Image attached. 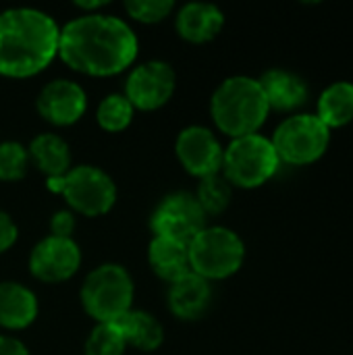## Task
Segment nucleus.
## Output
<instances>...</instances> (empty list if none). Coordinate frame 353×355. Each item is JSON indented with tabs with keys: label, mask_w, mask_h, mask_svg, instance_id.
I'll use <instances>...</instances> for the list:
<instances>
[{
	"label": "nucleus",
	"mask_w": 353,
	"mask_h": 355,
	"mask_svg": "<svg viewBox=\"0 0 353 355\" xmlns=\"http://www.w3.org/2000/svg\"><path fill=\"white\" fill-rule=\"evenodd\" d=\"M106 2H102V0H96V2H75V6H79V8H83L85 12L87 10H96V8H102Z\"/></svg>",
	"instance_id": "obj_30"
},
{
	"label": "nucleus",
	"mask_w": 353,
	"mask_h": 355,
	"mask_svg": "<svg viewBox=\"0 0 353 355\" xmlns=\"http://www.w3.org/2000/svg\"><path fill=\"white\" fill-rule=\"evenodd\" d=\"M223 25V10L208 2H187L179 8L175 19L177 33L191 44H206L214 40L221 33Z\"/></svg>",
	"instance_id": "obj_15"
},
{
	"label": "nucleus",
	"mask_w": 353,
	"mask_h": 355,
	"mask_svg": "<svg viewBox=\"0 0 353 355\" xmlns=\"http://www.w3.org/2000/svg\"><path fill=\"white\" fill-rule=\"evenodd\" d=\"M27 154L29 162H33L48 179L62 177L71 171V148L56 133H42L31 139Z\"/></svg>",
	"instance_id": "obj_19"
},
{
	"label": "nucleus",
	"mask_w": 353,
	"mask_h": 355,
	"mask_svg": "<svg viewBox=\"0 0 353 355\" xmlns=\"http://www.w3.org/2000/svg\"><path fill=\"white\" fill-rule=\"evenodd\" d=\"M177 85L173 67L164 60H148L137 64L125 83V98L137 110H156L164 106Z\"/></svg>",
	"instance_id": "obj_10"
},
{
	"label": "nucleus",
	"mask_w": 353,
	"mask_h": 355,
	"mask_svg": "<svg viewBox=\"0 0 353 355\" xmlns=\"http://www.w3.org/2000/svg\"><path fill=\"white\" fill-rule=\"evenodd\" d=\"M117 327L121 329L125 343L139 352H156L164 341L162 324L144 310L131 308L123 318L117 320Z\"/></svg>",
	"instance_id": "obj_20"
},
{
	"label": "nucleus",
	"mask_w": 353,
	"mask_h": 355,
	"mask_svg": "<svg viewBox=\"0 0 353 355\" xmlns=\"http://www.w3.org/2000/svg\"><path fill=\"white\" fill-rule=\"evenodd\" d=\"M46 187L52 193H60L71 212L85 216H102L110 212L117 202L114 181L102 168L92 164L73 166L67 175L48 179Z\"/></svg>",
	"instance_id": "obj_5"
},
{
	"label": "nucleus",
	"mask_w": 353,
	"mask_h": 355,
	"mask_svg": "<svg viewBox=\"0 0 353 355\" xmlns=\"http://www.w3.org/2000/svg\"><path fill=\"white\" fill-rule=\"evenodd\" d=\"M212 302L210 281L202 279L196 272H187L185 277L171 283L169 289V308L179 320H198L202 318Z\"/></svg>",
	"instance_id": "obj_14"
},
{
	"label": "nucleus",
	"mask_w": 353,
	"mask_h": 355,
	"mask_svg": "<svg viewBox=\"0 0 353 355\" xmlns=\"http://www.w3.org/2000/svg\"><path fill=\"white\" fill-rule=\"evenodd\" d=\"M29 166V154L19 141L0 144V181H19Z\"/></svg>",
	"instance_id": "obj_25"
},
{
	"label": "nucleus",
	"mask_w": 353,
	"mask_h": 355,
	"mask_svg": "<svg viewBox=\"0 0 353 355\" xmlns=\"http://www.w3.org/2000/svg\"><path fill=\"white\" fill-rule=\"evenodd\" d=\"M148 262H150V268L166 283H175L177 279L191 272L187 243L175 241L169 237L154 235V239L148 245Z\"/></svg>",
	"instance_id": "obj_18"
},
{
	"label": "nucleus",
	"mask_w": 353,
	"mask_h": 355,
	"mask_svg": "<svg viewBox=\"0 0 353 355\" xmlns=\"http://www.w3.org/2000/svg\"><path fill=\"white\" fill-rule=\"evenodd\" d=\"M60 27L37 8L0 12V75L25 79L42 73L58 56Z\"/></svg>",
	"instance_id": "obj_2"
},
{
	"label": "nucleus",
	"mask_w": 353,
	"mask_h": 355,
	"mask_svg": "<svg viewBox=\"0 0 353 355\" xmlns=\"http://www.w3.org/2000/svg\"><path fill=\"white\" fill-rule=\"evenodd\" d=\"M268 110L270 108L258 79L246 75L225 79L210 100L214 125L233 139L256 133L264 125Z\"/></svg>",
	"instance_id": "obj_3"
},
{
	"label": "nucleus",
	"mask_w": 353,
	"mask_h": 355,
	"mask_svg": "<svg viewBox=\"0 0 353 355\" xmlns=\"http://www.w3.org/2000/svg\"><path fill=\"white\" fill-rule=\"evenodd\" d=\"M139 42L119 17L85 12L60 27L58 56L73 69L92 77H110L129 69Z\"/></svg>",
	"instance_id": "obj_1"
},
{
	"label": "nucleus",
	"mask_w": 353,
	"mask_h": 355,
	"mask_svg": "<svg viewBox=\"0 0 353 355\" xmlns=\"http://www.w3.org/2000/svg\"><path fill=\"white\" fill-rule=\"evenodd\" d=\"M264 98L268 102V108L273 110H295L308 100V87L306 81L285 69H270L258 79Z\"/></svg>",
	"instance_id": "obj_16"
},
{
	"label": "nucleus",
	"mask_w": 353,
	"mask_h": 355,
	"mask_svg": "<svg viewBox=\"0 0 353 355\" xmlns=\"http://www.w3.org/2000/svg\"><path fill=\"white\" fill-rule=\"evenodd\" d=\"M17 237H19V229H17L15 220L6 212L0 210V254L10 250L15 245Z\"/></svg>",
	"instance_id": "obj_28"
},
{
	"label": "nucleus",
	"mask_w": 353,
	"mask_h": 355,
	"mask_svg": "<svg viewBox=\"0 0 353 355\" xmlns=\"http://www.w3.org/2000/svg\"><path fill=\"white\" fill-rule=\"evenodd\" d=\"M281 160L268 137L260 133L237 137L223 154L221 173L235 187L254 189L264 185L279 168Z\"/></svg>",
	"instance_id": "obj_7"
},
{
	"label": "nucleus",
	"mask_w": 353,
	"mask_h": 355,
	"mask_svg": "<svg viewBox=\"0 0 353 355\" xmlns=\"http://www.w3.org/2000/svg\"><path fill=\"white\" fill-rule=\"evenodd\" d=\"M150 227L156 237H169L187 243L206 229V212L198 204L196 196L189 191H175L160 200L154 208Z\"/></svg>",
	"instance_id": "obj_9"
},
{
	"label": "nucleus",
	"mask_w": 353,
	"mask_h": 355,
	"mask_svg": "<svg viewBox=\"0 0 353 355\" xmlns=\"http://www.w3.org/2000/svg\"><path fill=\"white\" fill-rule=\"evenodd\" d=\"M35 106L44 121L56 127H67L83 116L87 108V94L71 79H54L42 87Z\"/></svg>",
	"instance_id": "obj_13"
},
{
	"label": "nucleus",
	"mask_w": 353,
	"mask_h": 355,
	"mask_svg": "<svg viewBox=\"0 0 353 355\" xmlns=\"http://www.w3.org/2000/svg\"><path fill=\"white\" fill-rule=\"evenodd\" d=\"M133 110L135 108L125 98V94H108L96 110V121L102 129L117 133L129 127L133 119Z\"/></svg>",
	"instance_id": "obj_23"
},
{
	"label": "nucleus",
	"mask_w": 353,
	"mask_h": 355,
	"mask_svg": "<svg viewBox=\"0 0 353 355\" xmlns=\"http://www.w3.org/2000/svg\"><path fill=\"white\" fill-rule=\"evenodd\" d=\"M133 279L121 264H100L81 287V304L85 312L100 322H117L133 304Z\"/></svg>",
	"instance_id": "obj_4"
},
{
	"label": "nucleus",
	"mask_w": 353,
	"mask_h": 355,
	"mask_svg": "<svg viewBox=\"0 0 353 355\" xmlns=\"http://www.w3.org/2000/svg\"><path fill=\"white\" fill-rule=\"evenodd\" d=\"M73 231H75V212H71V210H58L50 218V235L62 237V239H71Z\"/></svg>",
	"instance_id": "obj_27"
},
{
	"label": "nucleus",
	"mask_w": 353,
	"mask_h": 355,
	"mask_svg": "<svg viewBox=\"0 0 353 355\" xmlns=\"http://www.w3.org/2000/svg\"><path fill=\"white\" fill-rule=\"evenodd\" d=\"M191 272L206 281H221L235 275L246 258L241 237L227 227H206L189 241Z\"/></svg>",
	"instance_id": "obj_6"
},
{
	"label": "nucleus",
	"mask_w": 353,
	"mask_h": 355,
	"mask_svg": "<svg viewBox=\"0 0 353 355\" xmlns=\"http://www.w3.org/2000/svg\"><path fill=\"white\" fill-rule=\"evenodd\" d=\"M193 196L206 214H221L231 204L233 185L227 181L223 173H214V175L200 179Z\"/></svg>",
	"instance_id": "obj_22"
},
{
	"label": "nucleus",
	"mask_w": 353,
	"mask_h": 355,
	"mask_svg": "<svg viewBox=\"0 0 353 355\" xmlns=\"http://www.w3.org/2000/svg\"><path fill=\"white\" fill-rule=\"evenodd\" d=\"M329 129L343 127L353 121V83L337 81L320 94L318 114Z\"/></svg>",
	"instance_id": "obj_21"
},
{
	"label": "nucleus",
	"mask_w": 353,
	"mask_h": 355,
	"mask_svg": "<svg viewBox=\"0 0 353 355\" xmlns=\"http://www.w3.org/2000/svg\"><path fill=\"white\" fill-rule=\"evenodd\" d=\"M173 0H129L125 10L131 19L139 23H160L173 12Z\"/></svg>",
	"instance_id": "obj_26"
},
{
	"label": "nucleus",
	"mask_w": 353,
	"mask_h": 355,
	"mask_svg": "<svg viewBox=\"0 0 353 355\" xmlns=\"http://www.w3.org/2000/svg\"><path fill=\"white\" fill-rule=\"evenodd\" d=\"M270 141L279 160L300 166L312 164L327 152L331 129L316 114H295L277 127Z\"/></svg>",
	"instance_id": "obj_8"
},
{
	"label": "nucleus",
	"mask_w": 353,
	"mask_h": 355,
	"mask_svg": "<svg viewBox=\"0 0 353 355\" xmlns=\"http://www.w3.org/2000/svg\"><path fill=\"white\" fill-rule=\"evenodd\" d=\"M175 152H177L181 166L198 179L221 173L223 168L225 150L218 137L208 127H202V125L185 127L177 135Z\"/></svg>",
	"instance_id": "obj_11"
},
{
	"label": "nucleus",
	"mask_w": 353,
	"mask_h": 355,
	"mask_svg": "<svg viewBox=\"0 0 353 355\" xmlns=\"http://www.w3.org/2000/svg\"><path fill=\"white\" fill-rule=\"evenodd\" d=\"M37 318L35 293L15 281L0 283V327L8 331L27 329Z\"/></svg>",
	"instance_id": "obj_17"
},
{
	"label": "nucleus",
	"mask_w": 353,
	"mask_h": 355,
	"mask_svg": "<svg viewBox=\"0 0 353 355\" xmlns=\"http://www.w3.org/2000/svg\"><path fill=\"white\" fill-rule=\"evenodd\" d=\"M0 355H29V352L19 339L0 335Z\"/></svg>",
	"instance_id": "obj_29"
},
{
	"label": "nucleus",
	"mask_w": 353,
	"mask_h": 355,
	"mask_svg": "<svg viewBox=\"0 0 353 355\" xmlns=\"http://www.w3.org/2000/svg\"><path fill=\"white\" fill-rule=\"evenodd\" d=\"M127 343L117 322H100L85 339V355H123Z\"/></svg>",
	"instance_id": "obj_24"
},
{
	"label": "nucleus",
	"mask_w": 353,
	"mask_h": 355,
	"mask_svg": "<svg viewBox=\"0 0 353 355\" xmlns=\"http://www.w3.org/2000/svg\"><path fill=\"white\" fill-rule=\"evenodd\" d=\"M81 266V250L73 239L48 235L29 254V272L42 283H62Z\"/></svg>",
	"instance_id": "obj_12"
}]
</instances>
